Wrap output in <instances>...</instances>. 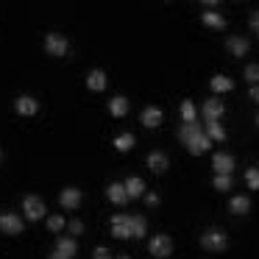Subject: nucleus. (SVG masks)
Wrapping results in <instances>:
<instances>
[{
    "mask_svg": "<svg viewBox=\"0 0 259 259\" xmlns=\"http://www.w3.org/2000/svg\"><path fill=\"white\" fill-rule=\"evenodd\" d=\"M201 245L206 248L209 253H223L226 248H229V237H226L220 229H206L201 234Z\"/></svg>",
    "mask_w": 259,
    "mask_h": 259,
    "instance_id": "obj_1",
    "label": "nucleus"
},
{
    "mask_svg": "<svg viewBox=\"0 0 259 259\" xmlns=\"http://www.w3.org/2000/svg\"><path fill=\"white\" fill-rule=\"evenodd\" d=\"M45 53L53 59H62L70 53V42L62 34H45Z\"/></svg>",
    "mask_w": 259,
    "mask_h": 259,
    "instance_id": "obj_2",
    "label": "nucleus"
},
{
    "mask_svg": "<svg viewBox=\"0 0 259 259\" xmlns=\"http://www.w3.org/2000/svg\"><path fill=\"white\" fill-rule=\"evenodd\" d=\"M23 214H25V220H31V223H36V220H42L45 218V201H42L39 195H25L23 198Z\"/></svg>",
    "mask_w": 259,
    "mask_h": 259,
    "instance_id": "obj_3",
    "label": "nucleus"
},
{
    "mask_svg": "<svg viewBox=\"0 0 259 259\" xmlns=\"http://www.w3.org/2000/svg\"><path fill=\"white\" fill-rule=\"evenodd\" d=\"M148 251H151V256H156V259H167L170 253H173V240H170L167 234H156V237H151V242H148Z\"/></svg>",
    "mask_w": 259,
    "mask_h": 259,
    "instance_id": "obj_4",
    "label": "nucleus"
},
{
    "mask_svg": "<svg viewBox=\"0 0 259 259\" xmlns=\"http://www.w3.org/2000/svg\"><path fill=\"white\" fill-rule=\"evenodd\" d=\"M0 231L9 234V237L23 234V218L14 214V212H3V214H0Z\"/></svg>",
    "mask_w": 259,
    "mask_h": 259,
    "instance_id": "obj_5",
    "label": "nucleus"
},
{
    "mask_svg": "<svg viewBox=\"0 0 259 259\" xmlns=\"http://www.w3.org/2000/svg\"><path fill=\"white\" fill-rule=\"evenodd\" d=\"M14 112L23 114V117H34V114L39 112V103H36V98H31V95H20L17 101H14Z\"/></svg>",
    "mask_w": 259,
    "mask_h": 259,
    "instance_id": "obj_6",
    "label": "nucleus"
},
{
    "mask_svg": "<svg viewBox=\"0 0 259 259\" xmlns=\"http://www.w3.org/2000/svg\"><path fill=\"white\" fill-rule=\"evenodd\" d=\"M201 112H203V120H206V123H218V120L223 117L226 106L218 101V98H209V101L203 103V109H201Z\"/></svg>",
    "mask_w": 259,
    "mask_h": 259,
    "instance_id": "obj_7",
    "label": "nucleus"
},
{
    "mask_svg": "<svg viewBox=\"0 0 259 259\" xmlns=\"http://www.w3.org/2000/svg\"><path fill=\"white\" fill-rule=\"evenodd\" d=\"M128 218L131 214H114L112 218V237H117V240H131Z\"/></svg>",
    "mask_w": 259,
    "mask_h": 259,
    "instance_id": "obj_8",
    "label": "nucleus"
},
{
    "mask_svg": "<svg viewBox=\"0 0 259 259\" xmlns=\"http://www.w3.org/2000/svg\"><path fill=\"white\" fill-rule=\"evenodd\" d=\"M212 167L218 170V176H231V170H234V156H231V153H214Z\"/></svg>",
    "mask_w": 259,
    "mask_h": 259,
    "instance_id": "obj_9",
    "label": "nucleus"
},
{
    "mask_svg": "<svg viewBox=\"0 0 259 259\" xmlns=\"http://www.w3.org/2000/svg\"><path fill=\"white\" fill-rule=\"evenodd\" d=\"M59 203L64 209H78L81 206V190L78 187H64L62 195H59Z\"/></svg>",
    "mask_w": 259,
    "mask_h": 259,
    "instance_id": "obj_10",
    "label": "nucleus"
},
{
    "mask_svg": "<svg viewBox=\"0 0 259 259\" xmlns=\"http://www.w3.org/2000/svg\"><path fill=\"white\" fill-rule=\"evenodd\" d=\"M162 120H164V112L159 106L142 109V125H145V128H159V125H162Z\"/></svg>",
    "mask_w": 259,
    "mask_h": 259,
    "instance_id": "obj_11",
    "label": "nucleus"
},
{
    "mask_svg": "<svg viewBox=\"0 0 259 259\" xmlns=\"http://www.w3.org/2000/svg\"><path fill=\"white\" fill-rule=\"evenodd\" d=\"M209 148H212V140H209V137L203 134V131H201V134H195L190 142H187V151H190L192 156H201V153H206V151H209Z\"/></svg>",
    "mask_w": 259,
    "mask_h": 259,
    "instance_id": "obj_12",
    "label": "nucleus"
},
{
    "mask_svg": "<svg viewBox=\"0 0 259 259\" xmlns=\"http://www.w3.org/2000/svg\"><path fill=\"white\" fill-rule=\"evenodd\" d=\"M226 48H229L231 53H234L237 59H245V53H248V39L242 34H234V36H229V42H226Z\"/></svg>",
    "mask_w": 259,
    "mask_h": 259,
    "instance_id": "obj_13",
    "label": "nucleus"
},
{
    "mask_svg": "<svg viewBox=\"0 0 259 259\" xmlns=\"http://www.w3.org/2000/svg\"><path fill=\"white\" fill-rule=\"evenodd\" d=\"M148 167H151V173H164V170L170 167V159L164 156L162 151H153V153H148Z\"/></svg>",
    "mask_w": 259,
    "mask_h": 259,
    "instance_id": "obj_14",
    "label": "nucleus"
},
{
    "mask_svg": "<svg viewBox=\"0 0 259 259\" xmlns=\"http://www.w3.org/2000/svg\"><path fill=\"white\" fill-rule=\"evenodd\" d=\"M201 23L209 25V28H214V31H223L226 28V17L220 12H214V9H206V12L201 14Z\"/></svg>",
    "mask_w": 259,
    "mask_h": 259,
    "instance_id": "obj_15",
    "label": "nucleus"
},
{
    "mask_svg": "<svg viewBox=\"0 0 259 259\" xmlns=\"http://www.w3.org/2000/svg\"><path fill=\"white\" fill-rule=\"evenodd\" d=\"M87 90H92V92L106 90V73H103V70H90V73H87Z\"/></svg>",
    "mask_w": 259,
    "mask_h": 259,
    "instance_id": "obj_16",
    "label": "nucleus"
},
{
    "mask_svg": "<svg viewBox=\"0 0 259 259\" xmlns=\"http://www.w3.org/2000/svg\"><path fill=\"white\" fill-rule=\"evenodd\" d=\"M125 195H128V201L131 198H142L145 195V181L140 179V176H131V179H125Z\"/></svg>",
    "mask_w": 259,
    "mask_h": 259,
    "instance_id": "obj_17",
    "label": "nucleus"
},
{
    "mask_svg": "<svg viewBox=\"0 0 259 259\" xmlns=\"http://www.w3.org/2000/svg\"><path fill=\"white\" fill-rule=\"evenodd\" d=\"M109 114H112V117H125V114H128V98L114 95L112 101H109Z\"/></svg>",
    "mask_w": 259,
    "mask_h": 259,
    "instance_id": "obj_18",
    "label": "nucleus"
},
{
    "mask_svg": "<svg viewBox=\"0 0 259 259\" xmlns=\"http://www.w3.org/2000/svg\"><path fill=\"white\" fill-rule=\"evenodd\" d=\"M134 145H137V140H134V134H128V131H123V134L114 137V151L117 153H128Z\"/></svg>",
    "mask_w": 259,
    "mask_h": 259,
    "instance_id": "obj_19",
    "label": "nucleus"
},
{
    "mask_svg": "<svg viewBox=\"0 0 259 259\" xmlns=\"http://www.w3.org/2000/svg\"><path fill=\"white\" fill-rule=\"evenodd\" d=\"M128 229H131V240H140V237H145L148 231V223L142 214H134V218H128Z\"/></svg>",
    "mask_w": 259,
    "mask_h": 259,
    "instance_id": "obj_20",
    "label": "nucleus"
},
{
    "mask_svg": "<svg viewBox=\"0 0 259 259\" xmlns=\"http://www.w3.org/2000/svg\"><path fill=\"white\" fill-rule=\"evenodd\" d=\"M106 195H109V201L117 203V206H125V203H128V195H125V187L123 184H109Z\"/></svg>",
    "mask_w": 259,
    "mask_h": 259,
    "instance_id": "obj_21",
    "label": "nucleus"
},
{
    "mask_svg": "<svg viewBox=\"0 0 259 259\" xmlns=\"http://www.w3.org/2000/svg\"><path fill=\"white\" fill-rule=\"evenodd\" d=\"M229 209L231 214H248L251 212V201H248V195H234L229 201Z\"/></svg>",
    "mask_w": 259,
    "mask_h": 259,
    "instance_id": "obj_22",
    "label": "nucleus"
},
{
    "mask_svg": "<svg viewBox=\"0 0 259 259\" xmlns=\"http://www.w3.org/2000/svg\"><path fill=\"white\" fill-rule=\"evenodd\" d=\"M209 87H212V92H231L234 90V81L229 78V75H212V81H209Z\"/></svg>",
    "mask_w": 259,
    "mask_h": 259,
    "instance_id": "obj_23",
    "label": "nucleus"
},
{
    "mask_svg": "<svg viewBox=\"0 0 259 259\" xmlns=\"http://www.w3.org/2000/svg\"><path fill=\"white\" fill-rule=\"evenodd\" d=\"M56 251H62L64 256L73 259V256H75V251H78V245H75L73 237H59V240H56Z\"/></svg>",
    "mask_w": 259,
    "mask_h": 259,
    "instance_id": "obj_24",
    "label": "nucleus"
},
{
    "mask_svg": "<svg viewBox=\"0 0 259 259\" xmlns=\"http://www.w3.org/2000/svg\"><path fill=\"white\" fill-rule=\"evenodd\" d=\"M201 131H203V125H198V123H184V125L179 128V140L187 145V142H190L195 134H201Z\"/></svg>",
    "mask_w": 259,
    "mask_h": 259,
    "instance_id": "obj_25",
    "label": "nucleus"
},
{
    "mask_svg": "<svg viewBox=\"0 0 259 259\" xmlns=\"http://www.w3.org/2000/svg\"><path fill=\"white\" fill-rule=\"evenodd\" d=\"M203 134H206L209 140H218V142L226 140V128L220 125V120H218V123H206V125H203Z\"/></svg>",
    "mask_w": 259,
    "mask_h": 259,
    "instance_id": "obj_26",
    "label": "nucleus"
},
{
    "mask_svg": "<svg viewBox=\"0 0 259 259\" xmlns=\"http://www.w3.org/2000/svg\"><path fill=\"white\" fill-rule=\"evenodd\" d=\"M195 114H198V109H195V103H192V101L181 103V117H184V123H195Z\"/></svg>",
    "mask_w": 259,
    "mask_h": 259,
    "instance_id": "obj_27",
    "label": "nucleus"
},
{
    "mask_svg": "<svg viewBox=\"0 0 259 259\" xmlns=\"http://www.w3.org/2000/svg\"><path fill=\"white\" fill-rule=\"evenodd\" d=\"M212 184H214V190H218V192H229L231 187H234V181H231V176H214Z\"/></svg>",
    "mask_w": 259,
    "mask_h": 259,
    "instance_id": "obj_28",
    "label": "nucleus"
},
{
    "mask_svg": "<svg viewBox=\"0 0 259 259\" xmlns=\"http://www.w3.org/2000/svg\"><path fill=\"white\" fill-rule=\"evenodd\" d=\"M48 229H51L53 234H59V231L64 229V218L62 214H51V218H48Z\"/></svg>",
    "mask_w": 259,
    "mask_h": 259,
    "instance_id": "obj_29",
    "label": "nucleus"
},
{
    "mask_svg": "<svg viewBox=\"0 0 259 259\" xmlns=\"http://www.w3.org/2000/svg\"><path fill=\"white\" fill-rule=\"evenodd\" d=\"M245 184H248V190H256V187H259V170L256 167H251L245 173Z\"/></svg>",
    "mask_w": 259,
    "mask_h": 259,
    "instance_id": "obj_30",
    "label": "nucleus"
},
{
    "mask_svg": "<svg viewBox=\"0 0 259 259\" xmlns=\"http://www.w3.org/2000/svg\"><path fill=\"white\" fill-rule=\"evenodd\" d=\"M242 75H245V81L256 84V78H259V67H256V64H248V67L242 70Z\"/></svg>",
    "mask_w": 259,
    "mask_h": 259,
    "instance_id": "obj_31",
    "label": "nucleus"
},
{
    "mask_svg": "<svg viewBox=\"0 0 259 259\" xmlns=\"http://www.w3.org/2000/svg\"><path fill=\"white\" fill-rule=\"evenodd\" d=\"M92 259H112V253H109V248L98 245L95 251H92Z\"/></svg>",
    "mask_w": 259,
    "mask_h": 259,
    "instance_id": "obj_32",
    "label": "nucleus"
},
{
    "mask_svg": "<svg viewBox=\"0 0 259 259\" xmlns=\"http://www.w3.org/2000/svg\"><path fill=\"white\" fill-rule=\"evenodd\" d=\"M70 234H84V223L81 220H70Z\"/></svg>",
    "mask_w": 259,
    "mask_h": 259,
    "instance_id": "obj_33",
    "label": "nucleus"
},
{
    "mask_svg": "<svg viewBox=\"0 0 259 259\" xmlns=\"http://www.w3.org/2000/svg\"><path fill=\"white\" fill-rule=\"evenodd\" d=\"M159 201H162V198H159L156 192H148V195H145V203H148V206H159Z\"/></svg>",
    "mask_w": 259,
    "mask_h": 259,
    "instance_id": "obj_34",
    "label": "nucleus"
},
{
    "mask_svg": "<svg viewBox=\"0 0 259 259\" xmlns=\"http://www.w3.org/2000/svg\"><path fill=\"white\" fill-rule=\"evenodd\" d=\"M256 28H259V17H256V14H251V31H253V34H256Z\"/></svg>",
    "mask_w": 259,
    "mask_h": 259,
    "instance_id": "obj_35",
    "label": "nucleus"
},
{
    "mask_svg": "<svg viewBox=\"0 0 259 259\" xmlns=\"http://www.w3.org/2000/svg\"><path fill=\"white\" fill-rule=\"evenodd\" d=\"M48 259H70V256H64L62 251H53V253H51V256H48Z\"/></svg>",
    "mask_w": 259,
    "mask_h": 259,
    "instance_id": "obj_36",
    "label": "nucleus"
},
{
    "mask_svg": "<svg viewBox=\"0 0 259 259\" xmlns=\"http://www.w3.org/2000/svg\"><path fill=\"white\" fill-rule=\"evenodd\" d=\"M248 95H251V101H259V90H256V87H251V92H248Z\"/></svg>",
    "mask_w": 259,
    "mask_h": 259,
    "instance_id": "obj_37",
    "label": "nucleus"
},
{
    "mask_svg": "<svg viewBox=\"0 0 259 259\" xmlns=\"http://www.w3.org/2000/svg\"><path fill=\"white\" fill-rule=\"evenodd\" d=\"M114 259H131V256H128V253H120V256H114Z\"/></svg>",
    "mask_w": 259,
    "mask_h": 259,
    "instance_id": "obj_38",
    "label": "nucleus"
},
{
    "mask_svg": "<svg viewBox=\"0 0 259 259\" xmlns=\"http://www.w3.org/2000/svg\"><path fill=\"white\" fill-rule=\"evenodd\" d=\"M0 162H3V151H0Z\"/></svg>",
    "mask_w": 259,
    "mask_h": 259,
    "instance_id": "obj_39",
    "label": "nucleus"
}]
</instances>
